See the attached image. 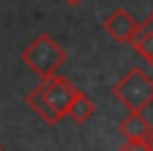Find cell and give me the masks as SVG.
Wrapping results in <instances>:
<instances>
[{
    "mask_svg": "<svg viewBox=\"0 0 153 151\" xmlns=\"http://www.w3.org/2000/svg\"><path fill=\"white\" fill-rule=\"evenodd\" d=\"M21 61L40 76V80H48L57 76V71L67 61V53L57 44V40L48 34H38L21 53Z\"/></svg>",
    "mask_w": 153,
    "mask_h": 151,
    "instance_id": "6da1fadb",
    "label": "cell"
},
{
    "mask_svg": "<svg viewBox=\"0 0 153 151\" xmlns=\"http://www.w3.org/2000/svg\"><path fill=\"white\" fill-rule=\"evenodd\" d=\"M111 94L128 111L143 113L153 103V78L143 67H132L111 86Z\"/></svg>",
    "mask_w": 153,
    "mask_h": 151,
    "instance_id": "7a4b0ae2",
    "label": "cell"
},
{
    "mask_svg": "<svg viewBox=\"0 0 153 151\" xmlns=\"http://www.w3.org/2000/svg\"><path fill=\"white\" fill-rule=\"evenodd\" d=\"M40 88L44 99L48 101L51 109L57 113L59 120H63L69 111V105L76 97V92L80 90L78 86H74L71 80L63 78V76H53L48 80H40Z\"/></svg>",
    "mask_w": 153,
    "mask_h": 151,
    "instance_id": "3957f363",
    "label": "cell"
},
{
    "mask_svg": "<svg viewBox=\"0 0 153 151\" xmlns=\"http://www.w3.org/2000/svg\"><path fill=\"white\" fill-rule=\"evenodd\" d=\"M103 30L115 44H132L140 32V23L126 9L120 7L103 21Z\"/></svg>",
    "mask_w": 153,
    "mask_h": 151,
    "instance_id": "277c9868",
    "label": "cell"
},
{
    "mask_svg": "<svg viewBox=\"0 0 153 151\" xmlns=\"http://www.w3.org/2000/svg\"><path fill=\"white\" fill-rule=\"evenodd\" d=\"M117 130L124 138H140V141H147L153 126L147 122V118L138 111H128V115L117 124Z\"/></svg>",
    "mask_w": 153,
    "mask_h": 151,
    "instance_id": "5b68a950",
    "label": "cell"
},
{
    "mask_svg": "<svg viewBox=\"0 0 153 151\" xmlns=\"http://www.w3.org/2000/svg\"><path fill=\"white\" fill-rule=\"evenodd\" d=\"M25 103L48 124V126H55V124H59V118H57V113L51 109V105H48V101L44 99V94H42V88H40V84H36L27 94H25Z\"/></svg>",
    "mask_w": 153,
    "mask_h": 151,
    "instance_id": "8992f818",
    "label": "cell"
},
{
    "mask_svg": "<svg viewBox=\"0 0 153 151\" xmlns=\"http://www.w3.org/2000/svg\"><path fill=\"white\" fill-rule=\"evenodd\" d=\"M92 115H94V101H92L86 92L78 90L76 97H74V101H71V105H69L67 118H71V120L78 122V124H84V122L90 120Z\"/></svg>",
    "mask_w": 153,
    "mask_h": 151,
    "instance_id": "52a82bcc",
    "label": "cell"
},
{
    "mask_svg": "<svg viewBox=\"0 0 153 151\" xmlns=\"http://www.w3.org/2000/svg\"><path fill=\"white\" fill-rule=\"evenodd\" d=\"M132 48L138 53V57H140L143 61H147V63L153 67V34L140 30L138 36H136L134 42H132Z\"/></svg>",
    "mask_w": 153,
    "mask_h": 151,
    "instance_id": "ba28073f",
    "label": "cell"
},
{
    "mask_svg": "<svg viewBox=\"0 0 153 151\" xmlns=\"http://www.w3.org/2000/svg\"><path fill=\"white\" fill-rule=\"evenodd\" d=\"M140 30H143V32L153 34V13H149V15H147V19H143V21H140Z\"/></svg>",
    "mask_w": 153,
    "mask_h": 151,
    "instance_id": "9c48e42d",
    "label": "cell"
},
{
    "mask_svg": "<svg viewBox=\"0 0 153 151\" xmlns=\"http://www.w3.org/2000/svg\"><path fill=\"white\" fill-rule=\"evenodd\" d=\"M65 2H67L69 7H78L80 2H84V0H65Z\"/></svg>",
    "mask_w": 153,
    "mask_h": 151,
    "instance_id": "30bf717a",
    "label": "cell"
},
{
    "mask_svg": "<svg viewBox=\"0 0 153 151\" xmlns=\"http://www.w3.org/2000/svg\"><path fill=\"white\" fill-rule=\"evenodd\" d=\"M147 141H149V145H151V151H153V130H151V134H149V138H147Z\"/></svg>",
    "mask_w": 153,
    "mask_h": 151,
    "instance_id": "8fae6325",
    "label": "cell"
},
{
    "mask_svg": "<svg viewBox=\"0 0 153 151\" xmlns=\"http://www.w3.org/2000/svg\"><path fill=\"white\" fill-rule=\"evenodd\" d=\"M0 151H2V145H0Z\"/></svg>",
    "mask_w": 153,
    "mask_h": 151,
    "instance_id": "7c38bea8",
    "label": "cell"
}]
</instances>
